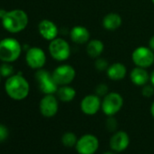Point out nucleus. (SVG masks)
<instances>
[{"label":"nucleus","mask_w":154,"mask_h":154,"mask_svg":"<svg viewBox=\"0 0 154 154\" xmlns=\"http://www.w3.org/2000/svg\"><path fill=\"white\" fill-rule=\"evenodd\" d=\"M108 94H109V89L105 84H100L95 87V94H97L98 96L104 97Z\"/></svg>","instance_id":"obj_23"},{"label":"nucleus","mask_w":154,"mask_h":154,"mask_svg":"<svg viewBox=\"0 0 154 154\" xmlns=\"http://www.w3.org/2000/svg\"><path fill=\"white\" fill-rule=\"evenodd\" d=\"M38 31L40 35L45 40L52 41L57 37L58 35V28L56 25L50 20L45 19L42 20L38 25Z\"/></svg>","instance_id":"obj_14"},{"label":"nucleus","mask_w":154,"mask_h":154,"mask_svg":"<svg viewBox=\"0 0 154 154\" xmlns=\"http://www.w3.org/2000/svg\"><path fill=\"white\" fill-rule=\"evenodd\" d=\"M6 13V11L5 10H1V9H0V19H1L2 18V17L4 16V14Z\"/></svg>","instance_id":"obj_31"},{"label":"nucleus","mask_w":154,"mask_h":154,"mask_svg":"<svg viewBox=\"0 0 154 154\" xmlns=\"http://www.w3.org/2000/svg\"><path fill=\"white\" fill-rule=\"evenodd\" d=\"M104 49L103 43L99 39H93L88 42L86 46V52L87 54L92 58H98L101 56Z\"/></svg>","instance_id":"obj_19"},{"label":"nucleus","mask_w":154,"mask_h":154,"mask_svg":"<svg viewBox=\"0 0 154 154\" xmlns=\"http://www.w3.org/2000/svg\"><path fill=\"white\" fill-rule=\"evenodd\" d=\"M13 73V67L8 63H4L0 67V74L2 76L8 77Z\"/></svg>","instance_id":"obj_24"},{"label":"nucleus","mask_w":154,"mask_h":154,"mask_svg":"<svg viewBox=\"0 0 154 154\" xmlns=\"http://www.w3.org/2000/svg\"><path fill=\"white\" fill-rule=\"evenodd\" d=\"M1 20L4 28L10 33L21 32L28 24V17L26 13L19 9L8 12L6 11Z\"/></svg>","instance_id":"obj_1"},{"label":"nucleus","mask_w":154,"mask_h":154,"mask_svg":"<svg viewBox=\"0 0 154 154\" xmlns=\"http://www.w3.org/2000/svg\"><path fill=\"white\" fill-rule=\"evenodd\" d=\"M122 19L117 13H109L103 19V26L108 31L117 30L122 25Z\"/></svg>","instance_id":"obj_18"},{"label":"nucleus","mask_w":154,"mask_h":154,"mask_svg":"<svg viewBox=\"0 0 154 154\" xmlns=\"http://www.w3.org/2000/svg\"><path fill=\"white\" fill-rule=\"evenodd\" d=\"M8 131L7 127L0 124V141L5 140L8 138Z\"/></svg>","instance_id":"obj_27"},{"label":"nucleus","mask_w":154,"mask_h":154,"mask_svg":"<svg viewBox=\"0 0 154 154\" xmlns=\"http://www.w3.org/2000/svg\"><path fill=\"white\" fill-rule=\"evenodd\" d=\"M110 148L115 152L124 151L130 145V137L126 131H116L110 139Z\"/></svg>","instance_id":"obj_13"},{"label":"nucleus","mask_w":154,"mask_h":154,"mask_svg":"<svg viewBox=\"0 0 154 154\" xmlns=\"http://www.w3.org/2000/svg\"><path fill=\"white\" fill-rule=\"evenodd\" d=\"M77 140H78V139H77L76 135L71 131L65 132L62 136V142H63V146L68 147V148H72L73 146L75 147Z\"/></svg>","instance_id":"obj_21"},{"label":"nucleus","mask_w":154,"mask_h":154,"mask_svg":"<svg viewBox=\"0 0 154 154\" xmlns=\"http://www.w3.org/2000/svg\"><path fill=\"white\" fill-rule=\"evenodd\" d=\"M21 45L14 38H6L0 42V59L7 63L15 62L21 54Z\"/></svg>","instance_id":"obj_3"},{"label":"nucleus","mask_w":154,"mask_h":154,"mask_svg":"<svg viewBox=\"0 0 154 154\" xmlns=\"http://www.w3.org/2000/svg\"><path fill=\"white\" fill-rule=\"evenodd\" d=\"M106 127L109 131H114L115 128L117 127V122L113 118V116H109L107 122H106Z\"/></svg>","instance_id":"obj_26"},{"label":"nucleus","mask_w":154,"mask_h":154,"mask_svg":"<svg viewBox=\"0 0 154 154\" xmlns=\"http://www.w3.org/2000/svg\"><path fill=\"white\" fill-rule=\"evenodd\" d=\"M35 78L37 80L39 89L42 93H44L45 94H56L58 90V85L54 82L52 74L49 72L39 69V71L35 74Z\"/></svg>","instance_id":"obj_9"},{"label":"nucleus","mask_w":154,"mask_h":154,"mask_svg":"<svg viewBox=\"0 0 154 154\" xmlns=\"http://www.w3.org/2000/svg\"><path fill=\"white\" fill-rule=\"evenodd\" d=\"M123 105L122 96L115 92H110L106 94L102 101V111L103 112L109 116H114L118 113Z\"/></svg>","instance_id":"obj_4"},{"label":"nucleus","mask_w":154,"mask_h":154,"mask_svg":"<svg viewBox=\"0 0 154 154\" xmlns=\"http://www.w3.org/2000/svg\"><path fill=\"white\" fill-rule=\"evenodd\" d=\"M149 47L154 52V35H152L149 41Z\"/></svg>","instance_id":"obj_28"},{"label":"nucleus","mask_w":154,"mask_h":154,"mask_svg":"<svg viewBox=\"0 0 154 154\" xmlns=\"http://www.w3.org/2000/svg\"><path fill=\"white\" fill-rule=\"evenodd\" d=\"M26 60L27 64L33 69H41L46 61V56L45 52L39 47L30 48L26 55Z\"/></svg>","instance_id":"obj_12"},{"label":"nucleus","mask_w":154,"mask_h":154,"mask_svg":"<svg viewBox=\"0 0 154 154\" xmlns=\"http://www.w3.org/2000/svg\"><path fill=\"white\" fill-rule=\"evenodd\" d=\"M70 37L71 40L77 45H85L90 40V32L83 26H76L71 29Z\"/></svg>","instance_id":"obj_15"},{"label":"nucleus","mask_w":154,"mask_h":154,"mask_svg":"<svg viewBox=\"0 0 154 154\" xmlns=\"http://www.w3.org/2000/svg\"><path fill=\"white\" fill-rule=\"evenodd\" d=\"M99 148V140L94 134H85L78 139L75 145L78 154H94Z\"/></svg>","instance_id":"obj_8"},{"label":"nucleus","mask_w":154,"mask_h":154,"mask_svg":"<svg viewBox=\"0 0 154 154\" xmlns=\"http://www.w3.org/2000/svg\"><path fill=\"white\" fill-rule=\"evenodd\" d=\"M130 78L132 84L137 86H143L149 81V74L146 68L136 66L130 72Z\"/></svg>","instance_id":"obj_16"},{"label":"nucleus","mask_w":154,"mask_h":154,"mask_svg":"<svg viewBox=\"0 0 154 154\" xmlns=\"http://www.w3.org/2000/svg\"><path fill=\"white\" fill-rule=\"evenodd\" d=\"M40 112L43 116L51 118L58 112V100L54 94H45L40 102Z\"/></svg>","instance_id":"obj_11"},{"label":"nucleus","mask_w":154,"mask_h":154,"mask_svg":"<svg viewBox=\"0 0 154 154\" xmlns=\"http://www.w3.org/2000/svg\"><path fill=\"white\" fill-rule=\"evenodd\" d=\"M94 66H95V68H96L98 71H104V70H107V69H108L109 63H108V61H107L105 58L98 57V58H96V60H95Z\"/></svg>","instance_id":"obj_22"},{"label":"nucleus","mask_w":154,"mask_h":154,"mask_svg":"<svg viewBox=\"0 0 154 154\" xmlns=\"http://www.w3.org/2000/svg\"><path fill=\"white\" fill-rule=\"evenodd\" d=\"M106 73L108 78L112 81H121L126 76L127 68L122 63H114L109 65L108 69L106 70Z\"/></svg>","instance_id":"obj_17"},{"label":"nucleus","mask_w":154,"mask_h":154,"mask_svg":"<svg viewBox=\"0 0 154 154\" xmlns=\"http://www.w3.org/2000/svg\"><path fill=\"white\" fill-rule=\"evenodd\" d=\"M131 60L136 66L149 68L154 63V52L149 47L139 46L132 52Z\"/></svg>","instance_id":"obj_7"},{"label":"nucleus","mask_w":154,"mask_h":154,"mask_svg":"<svg viewBox=\"0 0 154 154\" xmlns=\"http://www.w3.org/2000/svg\"><path fill=\"white\" fill-rule=\"evenodd\" d=\"M151 2H152V4L154 5V0H151Z\"/></svg>","instance_id":"obj_33"},{"label":"nucleus","mask_w":154,"mask_h":154,"mask_svg":"<svg viewBox=\"0 0 154 154\" xmlns=\"http://www.w3.org/2000/svg\"><path fill=\"white\" fill-rule=\"evenodd\" d=\"M149 82H150V85H153V87H154V70L149 74Z\"/></svg>","instance_id":"obj_29"},{"label":"nucleus","mask_w":154,"mask_h":154,"mask_svg":"<svg viewBox=\"0 0 154 154\" xmlns=\"http://www.w3.org/2000/svg\"><path fill=\"white\" fill-rule=\"evenodd\" d=\"M29 84L22 75H12L6 82V91L14 100H23L29 94Z\"/></svg>","instance_id":"obj_2"},{"label":"nucleus","mask_w":154,"mask_h":154,"mask_svg":"<svg viewBox=\"0 0 154 154\" xmlns=\"http://www.w3.org/2000/svg\"><path fill=\"white\" fill-rule=\"evenodd\" d=\"M82 112L86 115H94L102 108L101 97L97 94H88L85 96L80 104Z\"/></svg>","instance_id":"obj_10"},{"label":"nucleus","mask_w":154,"mask_h":154,"mask_svg":"<svg viewBox=\"0 0 154 154\" xmlns=\"http://www.w3.org/2000/svg\"><path fill=\"white\" fill-rule=\"evenodd\" d=\"M141 94L144 97L149 98L154 94V87L151 85H145L142 86Z\"/></svg>","instance_id":"obj_25"},{"label":"nucleus","mask_w":154,"mask_h":154,"mask_svg":"<svg viewBox=\"0 0 154 154\" xmlns=\"http://www.w3.org/2000/svg\"><path fill=\"white\" fill-rule=\"evenodd\" d=\"M0 75H1V74H0Z\"/></svg>","instance_id":"obj_34"},{"label":"nucleus","mask_w":154,"mask_h":154,"mask_svg":"<svg viewBox=\"0 0 154 154\" xmlns=\"http://www.w3.org/2000/svg\"><path fill=\"white\" fill-rule=\"evenodd\" d=\"M57 98L63 103H69L72 102L75 95H76V91L74 88L69 86V85H63L60 86L56 92Z\"/></svg>","instance_id":"obj_20"},{"label":"nucleus","mask_w":154,"mask_h":154,"mask_svg":"<svg viewBox=\"0 0 154 154\" xmlns=\"http://www.w3.org/2000/svg\"><path fill=\"white\" fill-rule=\"evenodd\" d=\"M103 154H116V153H115V151H113V150H109V151L104 152Z\"/></svg>","instance_id":"obj_32"},{"label":"nucleus","mask_w":154,"mask_h":154,"mask_svg":"<svg viewBox=\"0 0 154 154\" xmlns=\"http://www.w3.org/2000/svg\"><path fill=\"white\" fill-rule=\"evenodd\" d=\"M150 114H151V116L154 118V102L152 103V104H151V106H150Z\"/></svg>","instance_id":"obj_30"},{"label":"nucleus","mask_w":154,"mask_h":154,"mask_svg":"<svg viewBox=\"0 0 154 154\" xmlns=\"http://www.w3.org/2000/svg\"><path fill=\"white\" fill-rule=\"evenodd\" d=\"M75 70L70 64H62L56 67L52 76L58 86L69 85L75 78Z\"/></svg>","instance_id":"obj_6"},{"label":"nucleus","mask_w":154,"mask_h":154,"mask_svg":"<svg viewBox=\"0 0 154 154\" xmlns=\"http://www.w3.org/2000/svg\"><path fill=\"white\" fill-rule=\"evenodd\" d=\"M49 53L54 60L63 62L70 57L71 47L64 39L56 37L50 42Z\"/></svg>","instance_id":"obj_5"}]
</instances>
